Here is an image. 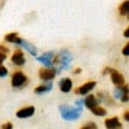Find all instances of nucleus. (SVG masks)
Returning a JSON list of instances; mask_svg holds the SVG:
<instances>
[{"label": "nucleus", "mask_w": 129, "mask_h": 129, "mask_svg": "<svg viewBox=\"0 0 129 129\" xmlns=\"http://www.w3.org/2000/svg\"><path fill=\"white\" fill-rule=\"evenodd\" d=\"M53 59H55L53 65H59V68L56 69L57 75H59L60 72H63V71L69 69L71 63L73 61V55L71 53L69 49H61L57 55H55Z\"/></svg>", "instance_id": "f257e3e1"}, {"label": "nucleus", "mask_w": 129, "mask_h": 129, "mask_svg": "<svg viewBox=\"0 0 129 129\" xmlns=\"http://www.w3.org/2000/svg\"><path fill=\"white\" fill-rule=\"evenodd\" d=\"M59 111L61 113V117H63L64 120H67V121H76V120H79L80 116H81V112H83V111H80L79 108H72V107L65 105V104L60 105Z\"/></svg>", "instance_id": "f03ea898"}, {"label": "nucleus", "mask_w": 129, "mask_h": 129, "mask_svg": "<svg viewBox=\"0 0 129 129\" xmlns=\"http://www.w3.org/2000/svg\"><path fill=\"white\" fill-rule=\"evenodd\" d=\"M27 84H28V77L25 76L24 72H21V71H16V72L12 75L11 85L13 88H24Z\"/></svg>", "instance_id": "7ed1b4c3"}, {"label": "nucleus", "mask_w": 129, "mask_h": 129, "mask_svg": "<svg viewBox=\"0 0 129 129\" xmlns=\"http://www.w3.org/2000/svg\"><path fill=\"white\" fill-rule=\"evenodd\" d=\"M56 76H57V72L55 67H45V68L39 69V77L43 81H52Z\"/></svg>", "instance_id": "20e7f679"}, {"label": "nucleus", "mask_w": 129, "mask_h": 129, "mask_svg": "<svg viewBox=\"0 0 129 129\" xmlns=\"http://www.w3.org/2000/svg\"><path fill=\"white\" fill-rule=\"evenodd\" d=\"M55 52L53 51H49V52H45V53H43L41 56H36V59L39 63L44 64L45 67H55L53 65V57H55Z\"/></svg>", "instance_id": "39448f33"}, {"label": "nucleus", "mask_w": 129, "mask_h": 129, "mask_svg": "<svg viewBox=\"0 0 129 129\" xmlns=\"http://www.w3.org/2000/svg\"><path fill=\"white\" fill-rule=\"evenodd\" d=\"M15 44H16V45L23 47V48H24L25 51H28L32 56H35V57L37 56V53H39V52H37V48H36L35 45L31 44V43H28V41H27V40H24V39H21V37H17L16 41H15Z\"/></svg>", "instance_id": "423d86ee"}, {"label": "nucleus", "mask_w": 129, "mask_h": 129, "mask_svg": "<svg viewBox=\"0 0 129 129\" xmlns=\"http://www.w3.org/2000/svg\"><path fill=\"white\" fill-rule=\"evenodd\" d=\"M109 75H111V80H112L114 87H122V85L125 84V79H124V75L121 72H118V71L111 68Z\"/></svg>", "instance_id": "0eeeda50"}, {"label": "nucleus", "mask_w": 129, "mask_h": 129, "mask_svg": "<svg viewBox=\"0 0 129 129\" xmlns=\"http://www.w3.org/2000/svg\"><path fill=\"white\" fill-rule=\"evenodd\" d=\"M96 99L99 104H105V105H111V107H113L114 103L112 100V96H109V93L107 92V90H100V92L96 94Z\"/></svg>", "instance_id": "6e6552de"}, {"label": "nucleus", "mask_w": 129, "mask_h": 129, "mask_svg": "<svg viewBox=\"0 0 129 129\" xmlns=\"http://www.w3.org/2000/svg\"><path fill=\"white\" fill-rule=\"evenodd\" d=\"M11 61H12V64L13 65H16V67H23L25 64V56L24 53H23V51L21 49H17L13 52V55L11 57Z\"/></svg>", "instance_id": "1a4fd4ad"}, {"label": "nucleus", "mask_w": 129, "mask_h": 129, "mask_svg": "<svg viewBox=\"0 0 129 129\" xmlns=\"http://www.w3.org/2000/svg\"><path fill=\"white\" fill-rule=\"evenodd\" d=\"M96 81H88V83H85L83 85H80L77 89H75V93L76 94H81V96H84V94H88L90 90H92L94 87H96Z\"/></svg>", "instance_id": "9d476101"}, {"label": "nucleus", "mask_w": 129, "mask_h": 129, "mask_svg": "<svg viewBox=\"0 0 129 129\" xmlns=\"http://www.w3.org/2000/svg\"><path fill=\"white\" fill-rule=\"evenodd\" d=\"M33 113H35V107L29 105V107H24V108L19 109L16 112V117L17 118H28V117L33 116Z\"/></svg>", "instance_id": "9b49d317"}, {"label": "nucleus", "mask_w": 129, "mask_h": 129, "mask_svg": "<svg viewBox=\"0 0 129 129\" xmlns=\"http://www.w3.org/2000/svg\"><path fill=\"white\" fill-rule=\"evenodd\" d=\"M53 89V84L52 81H45V84H40L35 88V93L36 94H44V93H48Z\"/></svg>", "instance_id": "f8f14e48"}, {"label": "nucleus", "mask_w": 129, "mask_h": 129, "mask_svg": "<svg viewBox=\"0 0 129 129\" xmlns=\"http://www.w3.org/2000/svg\"><path fill=\"white\" fill-rule=\"evenodd\" d=\"M72 87H73V83L71 79H61L60 83H59V88L63 93H68L72 90Z\"/></svg>", "instance_id": "ddd939ff"}, {"label": "nucleus", "mask_w": 129, "mask_h": 129, "mask_svg": "<svg viewBox=\"0 0 129 129\" xmlns=\"http://www.w3.org/2000/svg\"><path fill=\"white\" fill-rule=\"evenodd\" d=\"M83 103H84V105L89 109V111L92 108H94L96 105H99V101H97V99H96L94 94H88L85 99H83Z\"/></svg>", "instance_id": "4468645a"}, {"label": "nucleus", "mask_w": 129, "mask_h": 129, "mask_svg": "<svg viewBox=\"0 0 129 129\" xmlns=\"http://www.w3.org/2000/svg\"><path fill=\"white\" fill-rule=\"evenodd\" d=\"M118 126H121L118 117H109L105 120V128L107 129H116Z\"/></svg>", "instance_id": "2eb2a0df"}, {"label": "nucleus", "mask_w": 129, "mask_h": 129, "mask_svg": "<svg viewBox=\"0 0 129 129\" xmlns=\"http://www.w3.org/2000/svg\"><path fill=\"white\" fill-rule=\"evenodd\" d=\"M118 12H120L121 16L128 17V15H129V0H124V2L120 4V7H118Z\"/></svg>", "instance_id": "dca6fc26"}, {"label": "nucleus", "mask_w": 129, "mask_h": 129, "mask_svg": "<svg viewBox=\"0 0 129 129\" xmlns=\"http://www.w3.org/2000/svg\"><path fill=\"white\" fill-rule=\"evenodd\" d=\"M90 112H92V113L94 114V116L103 117V116H105V114H107V109L103 108V107H100V105H96L94 108L90 109Z\"/></svg>", "instance_id": "f3484780"}, {"label": "nucleus", "mask_w": 129, "mask_h": 129, "mask_svg": "<svg viewBox=\"0 0 129 129\" xmlns=\"http://www.w3.org/2000/svg\"><path fill=\"white\" fill-rule=\"evenodd\" d=\"M128 100H129V88H128V84L126 85L124 84L122 85V94L120 97V101L125 104V103H128Z\"/></svg>", "instance_id": "a211bd4d"}, {"label": "nucleus", "mask_w": 129, "mask_h": 129, "mask_svg": "<svg viewBox=\"0 0 129 129\" xmlns=\"http://www.w3.org/2000/svg\"><path fill=\"white\" fill-rule=\"evenodd\" d=\"M17 37H19V35L16 32H11V33H8V35L4 36V40H6L7 43H13V44H15V41H16Z\"/></svg>", "instance_id": "6ab92c4d"}, {"label": "nucleus", "mask_w": 129, "mask_h": 129, "mask_svg": "<svg viewBox=\"0 0 129 129\" xmlns=\"http://www.w3.org/2000/svg\"><path fill=\"white\" fill-rule=\"evenodd\" d=\"M80 129H99V126H97V124H96V122L89 121V122H87V124H84V125L81 126Z\"/></svg>", "instance_id": "aec40b11"}, {"label": "nucleus", "mask_w": 129, "mask_h": 129, "mask_svg": "<svg viewBox=\"0 0 129 129\" xmlns=\"http://www.w3.org/2000/svg\"><path fill=\"white\" fill-rule=\"evenodd\" d=\"M8 75V69L4 65H0V77H7Z\"/></svg>", "instance_id": "412c9836"}, {"label": "nucleus", "mask_w": 129, "mask_h": 129, "mask_svg": "<svg viewBox=\"0 0 129 129\" xmlns=\"http://www.w3.org/2000/svg\"><path fill=\"white\" fill-rule=\"evenodd\" d=\"M122 55L124 56H129V43H126V45L122 48Z\"/></svg>", "instance_id": "4be33fe9"}, {"label": "nucleus", "mask_w": 129, "mask_h": 129, "mask_svg": "<svg viewBox=\"0 0 129 129\" xmlns=\"http://www.w3.org/2000/svg\"><path fill=\"white\" fill-rule=\"evenodd\" d=\"M8 52H9V51H8V48H7V47H4V45H0V53H6V55H7Z\"/></svg>", "instance_id": "5701e85b"}, {"label": "nucleus", "mask_w": 129, "mask_h": 129, "mask_svg": "<svg viewBox=\"0 0 129 129\" xmlns=\"http://www.w3.org/2000/svg\"><path fill=\"white\" fill-rule=\"evenodd\" d=\"M7 59V55L6 53H0V65H3V63H4V60Z\"/></svg>", "instance_id": "b1692460"}, {"label": "nucleus", "mask_w": 129, "mask_h": 129, "mask_svg": "<svg viewBox=\"0 0 129 129\" xmlns=\"http://www.w3.org/2000/svg\"><path fill=\"white\" fill-rule=\"evenodd\" d=\"M124 120H125L126 122L129 121V111H126V112H124Z\"/></svg>", "instance_id": "393cba45"}, {"label": "nucleus", "mask_w": 129, "mask_h": 129, "mask_svg": "<svg viewBox=\"0 0 129 129\" xmlns=\"http://www.w3.org/2000/svg\"><path fill=\"white\" fill-rule=\"evenodd\" d=\"M124 36H125L126 39H128V37H129V28H126V29L124 31Z\"/></svg>", "instance_id": "a878e982"}, {"label": "nucleus", "mask_w": 129, "mask_h": 129, "mask_svg": "<svg viewBox=\"0 0 129 129\" xmlns=\"http://www.w3.org/2000/svg\"><path fill=\"white\" fill-rule=\"evenodd\" d=\"M79 73H81V69H80V68H76V69L73 71V75H79Z\"/></svg>", "instance_id": "bb28decb"}, {"label": "nucleus", "mask_w": 129, "mask_h": 129, "mask_svg": "<svg viewBox=\"0 0 129 129\" xmlns=\"http://www.w3.org/2000/svg\"><path fill=\"white\" fill-rule=\"evenodd\" d=\"M116 129H122V128H121V126H118V128H116Z\"/></svg>", "instance_id": "cd10ccee"}]
</instances>
